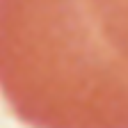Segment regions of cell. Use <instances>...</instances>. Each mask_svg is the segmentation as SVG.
I'll return each mask as SVG.
<instances>
[{"mask_svg":"<svg viewBox=\"0 0 128 128\" xmlns=\"http://www.w3.org/2000/svg\"><path fill=\"white\" fill-rule=\"evenodd\" d=\"M0 92L32 128H128V0H0Z\"/></svg>","mask_w":128,"mask_h":128,"instance_id":"cell-1","label":"cell"}]
</instances>
